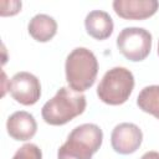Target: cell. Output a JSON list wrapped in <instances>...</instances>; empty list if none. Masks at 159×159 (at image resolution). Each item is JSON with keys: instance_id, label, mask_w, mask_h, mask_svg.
Wrapping results in <instances>:
<instances>
[{"instance_id": "cell-9", "label": "cell", "mask_w": 159, "mask_h": 159, "mask_svg": "<svg viewBox=\"0 0 159 159\" xmlns=\"http://www.w3.org/2000/svg\"><path fill=\"white\" fill-rule=\"evenodd\" d=\"M6 129L12 139L25 142L36 134L37 124L32 114L25 111H19L7 118Z\"/></svg>"}, {"instance_id": "cell-12", "label": "cell", "mask_w": 159, "mask_h": 159, "mask_svg": "<svg viewBox=\"0 0 159 159\" xmlns=\"http://www.w3.org/2000/svg\"><path fill=\"white\" fill-rule=\"evenodd\" d=\"M138 107L157 119H159V86H147L144 87L137 98Z\"/></svg>"}, {"instance_id": "cell-6", "label": "cell", "mask_w": 159, "mask_h": 159, "mask_svg": "<svg viewBox=\"0 0 159 159\" xmlns=\"http://www.w3.org/2000/svg\"><path fill=\"white\" fill-rule=\"evenodd\" d=\"M9 92L16 102L24 106H32L40 99L41 84L32 73L17 72L9 81Z\"/></svg>"}, {"instance_id": "cell-5", "label": "cell", "mask_w": 159, "mask_h": 159, "mask_svg": "<svg viewBox=\"0 0 159 159\" xmlns=\"http://www.w3.org/2000/svg\"><path fill=\"white\" fill-rule=\"evenodd\" d=\"M117 47L129 61H143L152 50V35L143 27H125L117 37Z\"/></svg>"}, {"instance_id": "cell-10", "label": "cell", "mask_w": 159, "mask_h": 159, "mask_svg": "<svg viewBox=\"0 0 159 159\" xmlns=\"http://www.w3.org/2000/svg\"><path fill=\"white\" fill-rule=\"evenodd\" d=\"M86 31L89 36L96 40H106L113 32V20L106 11L93 10L91 11L84 20Z\"/></svg>"}, {"instance_id": "cell-2", "label": "cell", "mask_w": 159, "mask_h": 159, "mask_svg": "<svg viewBox=\"0 0 159 159\" xmlns=\"http://www.w3.org/2000/svg\"><path fill=\"white\" fill-rule=\"evenodd\" d=\"M103 140V132L97 124L86 123L76 127L60 147L57 159H92Z\"/></svg>"}, {"instance_id": "cell-11", "label": "cell", "mask_w": 159, "mask_h": 159, "mask_svg": "<svg viewBox=\"0 0 159 159\" xmlns=\"http://www.w3.org/2000/svg\"><path fill=\"white\" fill-rule=\"evenodd\" d=\"M27 30L34 40L39 42H47L56 35L57 22L53 17L46 14H39L30 20Z\"/></svg>"}, {"instance_id": "cell-8", "label": "cell", "mask_w": 159, "mask_h": 159, "mask_svg": "<svg viewBox=\"0 0 159 159\" xmlns=\"http://www.w3.org/2000/svg\"><path fill=\"white\" fill-rule=\"evenodd\" d=\"M116 14L125 20H144L153 16L159 9L157 0H114Z\"/></svg>"}, {"instance_id": "cell-7", "label": "cell", "mask_w": 159, "mask_h": 159, "mask_svg": "<svg viewBox=\"0 0 159 159\" xmlns=\"http://www.w3.org/2000/svg\"><path fill=\"white\" fill-rule=\"evenodd\" d=\"M143 133L133 123H120L114 127L111 134L113 149L119 154H132L142 144Z\"/></svg>"}, {"instance_id": "cell-3", "label": "cell", "mask_w": 159, "mask_h": 159, "mask_svg": "<svg viewBox=\"0 0 159 159\" xmlns=\"http://www.w3.org/2000/svg\"><path fill=\"white\" fill-rule=\"evenodd\" d=\"M65 71L70 88L81 93L93 86L98 73V62L91 50L77 47L67 56Z\"/></svg>"}, {"instance_id": "cell-15", "label": "cell", "mask_w": 159, "mask_h": 159, "mask_svg": "<svg viewBox=\"0 0 159 159\" xmlns=\"http://www.w3.org/2000/svg\"><path fill=\"white\" fill-rule=\"evenodd\" d=\"M140 159H159V153L158 152H148L142 155Z\"/></svg>"}, {"instance_id": "cell-13", "label": "cell", "mask_w": 159, "mask_h": 159, "mask_svg": "<svg viewBox=\"0 0 159 159\" xmlns=\"http://www.w3.org/2000/svg\"><path fill=\"white\" fill-rule=\"evenodd\" d=\"M12 159H42V153L36 144L27 143L15 153Z\"/></svg>"}, {"instance_id": "cell-4", "label": "cell", "mask_w": 159, "mask_h": 159, "mask_svg": "<svg viewBox=\"0 0 159 159\" xmlns=\"http://www.w3.org/2000/svg\"><path fill=\"white\" fill-rule=\"evenodd\" d=\"M133 88V73L124 67H113L101 80L97 87V96L103 103L119 106L127 102Z\"/></svg>"}, {"instance_id": "cell-14", "label": "cell", "mask_w": 159, "mask_h": 159, "mask_svg": "<svg viewBox=\"0 0 159 159\" xmlns=\"http://www.w3.org/2000/svg\"><path fill=\"white\" fill-rule=\"evenodd\" d=\"M1 16H11L20 11L21 9V1H2L1 2Z\"/></svg>"}, {"instance_id": "cell-1", "label": "cell", "mask_w": 159, "mask_h": 159, "mask_svg": "<svg viewBox=\"0 0 159 159\" xmlns=\"http://www.w3.org/2000/svg\"><path fill=\"white\" fill-rule=\"evenodd\" d=\"M86 104V97L82 93L67 87H61L57 93L43 104L41 114L47 124L63 125L82 114Z\"/></svg>"}, {"instance_id": "cell-16", "label": "cell", "mask_w": 159, "mask_h": 159, "mask_svg": "<svg viewBox=\"0 0 159 159\" xmlns=\"http://www.w3.org/2000/svg\"><path fill=\"white\" fill-rule=\"evenodd\" d=\"M158 55H159V41H158Z\"/></svg>"}]
</instances>
